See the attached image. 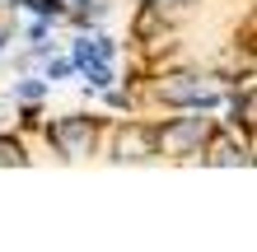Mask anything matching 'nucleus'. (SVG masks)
I'll list each match as a JSON object with an SVG mask.
<instances>
[{
    "mask_svg": "<svg viewBox=\"0 0 257 252\" xmlns=\"http://www.w3.org/2000/svg\"><path fill=\"white\" fill-rule=\"evenodd\" d=\"M52 145L61 154H80L89 145V117H70V122H56L52 126Z\"/></svg>",
    "mask_w": 257,
    "mask_h": 252,
    "instance_id": "obj_1",
    "label": "nucleus"
},
{
    "mask_svg": "<svg viewBox=\"0 0 257 252\" xmlns=\"http://www.w3.org/2000/svg\"><path fill=\"white\" fill-rule=\"evenodd\" d=\"M201 136H206V122H201V117H187V122H178V126H169V131H164V145L183 154V150H192V145L201 140Z\"/></svg>",
    "mask_w": 257,
    "mask_h": 252,
    "instance_id": "obj_2",
    "label": "nucleus"
},
{
    "mask_svg": "<svg viewBox=\"0 0 257 252\" xmlns=\"http://www.w3.org/2000/svg\"><path fill=\"white\" fill-rule=\"evenodd\" d=\"M0 164H24V150H19V140H0Z\"/></svg>",
    "mask_w": 257,
    "mask_h": 252,
    "instance_id": "obj_3",
    "label": "nucleus"
},
{
    "mask_svg": "<svg viewBox=\"0 0 257 252\" xmlns=\"http://www.w3.org/2000/svg\"><path fill=\"white\" fill-rule=\"evenodd\" d=\"M70 70H75V61H52V66H47V80H66Z\"/></svg>",
    "mask_w": 257,
    "mask_h": 252,
    "instance_id": "obj_4",
    "label": "nucleus"
},
{
    "mask_svg": "<svg viewBox=\"0 0 257 252\" xmlns=\"http://www.w3.org/2000/svg\"><path fill=\"white\" fill-rule=\"evenodd\" d=\"M19 94H24V98H42V84L28 80V84H19Z\"/></svg>",
    "mask_w": 257,
    "mask_h": 252,
    "instance_id": "obj_5",
    "label": "nucleus"
}]
</instances>
